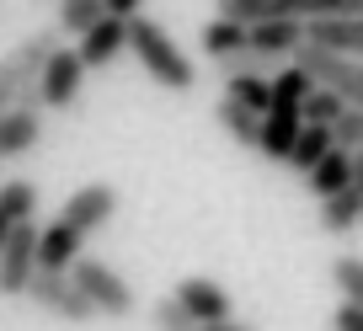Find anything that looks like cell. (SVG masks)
Wrapping results in <instances>:
<instances>
[{
	"mask_svg": "<svg viewBox=\"0 0 363 331\" xmlns=\"http://www.w3.org/2000/svg\"><path fill=\"white\" fill-rule=\"evenodd\" d=\"M80 86H86V69H80L75 48L59 43L54 54L43 59V69H38V86H33L38 113H69V107L80 102Z\"/></svg>",
	"mask_w": 363,
	"mask_h": 331,
	"instance_id": "cell-5",
	"label": "cell"
},
{
	"mask_svg": "<svg viewBox=\"0 0 363 331\" xmlns=\"http://www.w3.org/2000/svg\"><path fill=\"white\" fill-rule=\"evenodd\" d=\"M33 273H38V219H27L0 246V294H22Z\"/></svg>",
	"mask_w": 363,
	"mask_h": 331,
	"instance_id": "cell-7",
	"label": "cell"
},
{
	"mask_svg": "<svg viewBox=\"0 0 363 331\" xmlns=\"http://www.w3.org/2000/svg\"><path fill=\"white\" fill-rule=\"evenodd\" d=\"M59 48L54 27H38V33H27L22 43L11 48V54L0 59V113H11L22 96H33L38 86V69H43V59Z\"/></svg>",
	"mask_w": 363,
	"mask_h": 331,
	"instance_id": "cell-4",
	"label": "cell"
},
{
	"mask_svg": "<svg viewBox=\"0 0 363 331\" xmlns=\"http://www.w3.org/2000/svg\"><path fill=\"white\" fill-rule=\"evenodd\" d=\"M358 219H363V176L347 182L342 193L320 198V230H326V235H347Z\"/></svg>",
	"mask_w": 363,
	"mask_h": 331,
	"instance_id": "cell-17",
	"label": "cell"
},
{
	"mask_svg": "<svg viewBox=\"0 0 363 331\" xmlns=\"http://www.w3.org/2000/svg\"><path fill=\"white\" fill-rule=\"evenodd\" d=\"M326 139H331V150H342V155H358V145H363V107H342L337 123L326 128Z\"/></svg>",
	"mask_w": 363,
	"mask_h": 331,
	"instance_id": "cell-24",
	"label": "cell"
},
{
	"mask_svg": "<svg viewBox=\"0 0 363 331\" xmlns=\"http://www.w3.org/2000/svg\"><path fill=\"white\" fill-rule=\"evenodd\" d=\"M123 48H128V22H113V16H102V22H96L86 38H80L75 59H80V69H107L118 54H123Z\"/></svg>",
	"mask_w": 363,
	"mask_h": 331,
	"instance_id": "cell-13",
	"label": "cell"
},
{
	"mask_svg": "<svg viewBox=\"0 0 363 331\" xmlns=\"http://www.w3.org/2000/svg\"><path fill=\"white\" fill-rule=\"evenodd\" d=\"M27 299H33L38 310H48V315H59V320H75V326H86V320H96L91 315V305L75 294V284H69L65 273H33V284L22 288Z\"/></svg>",
	"mask_w": 363,
	"mask_h": 331,
	"instance_id": "cell-8",
	"label": "cell"
},
{
	"mask_svg": "<svg viewBox=\"0 0 363 331\" xmlns=\"http://www.w3.org/2000/svg\"><path fill=\"white\" fill-rule=\"evenodd\" d=\"M305 176H310V193H315V198H331V193H342L347 182H358V176H363V166H358V155L326 150V155H320Z\"/></svg>",
	"mask_w": 363,
	"mask_h": 331,
	"instance_id": "cell-16",
	"label": "cell"
},
{
	"mask_svg": "<svg viewBox=\"0 0 363 331\" xmlns=\"http://www.w3.org/2000/svg\"><path fill=\"white\" fill-rule=\"evenodd\" d=\"M123 54H134L139 64L150 69V80L155 86H166V91H193V59L182 54L177 43H171V33L160 22H150V16H134L128 22V48Z\"/></svg>",
	"mask_w": 363,
	"mask_h": 331,
	"instance_id": "cell-1",
	"label": "cell"
},
{
	"mask_svg": "<svg viewBox=\"0 0 363 331\" xmlns=\"http://www.w3.org/2000/svg\"><path fill=\"white\" fill-rule=\"evenodd\" d=\"M38 214V187L33 182H0V219L6 225H27Z\"/></svg>",
	"mask_w": 363,
	"mask_h": 331,
	"instance_id": "cell-21",
	"label": "cell"
},
{
	"mask_svg": "<svg viewBox=\"0 0 363 331\" xmlns=\"http://www.w3.org/2000/svg\"><path fill=\"white\" fill-rule=\"evenodd\" d=\"M278 16H289V0H225L214 11V22H230V27H240V33H251V27L278 22Z\"/></svg>",
	"mask_w": 363,
	"mask_h": 331,
	"instance_id": "cell-18",
	"label": "cell"
},
{
	"mask_svg": "<svg viewBox=\"0 0 363 331\" xmlns=\"http://www.w3.org/2000/svg\"><path fill=\"white\" fill-rule=\"evenodd\" d=\"M198 331H257V326H246V320L230 315V320H214V326H198Z\"/></svg>",
	"mask_w": 363,
	"mask_h": 331,
	"instance_id": "cell-30",
	"label": "cell"
},
{
	"mask_svg": "<svg viewBox=\"0 0 363 331\" xmlns=\"http://www.w3.org/2000/svg\"><path fill=\"white\" fill-rule=\"evenodd\" d=\"M0 182H6V176H0Z\"/></svg>",
	"mask_w": 363,
	"mask_h": 331,
	"instance_id": "cell-31",
	"label": "cell"
},
{
	"mask_svg": "<svg viewBox=\"0 0 363 331\" xmlns=\"http://www.w3.org/2000/svg\"><path fill=\"white\" fill-rule=\"evenodd\" d=\"M102 16H107L102 0H65V6H54V38H86Z\"/></svg>",
	"mask_w": 363,
	"mask_h": 331,
	"instance_id": "cell-19",
	"label": "cell"
},
{
	"mask_svg": "<svg viewBox=\"0 0 363 331\" xmlns=\"http://www.w3.org/2000/svg\"><path fill=\"white\" fill-rule=\"evenodd\" d=\"M171 299L182 305V315L193 320V326H214V320H230V294H225L219 284H208V278H182Z\"/></svg>",
	"mask_w": 363,
	"mask_h": 331,
	"instance_id": "cell-9",
	"label": "cell"
},
{
	"mask_svg": "<svg viewBox=\"0 0 363 331\" xmlns=\"http://www.w3.org/2000/svg\"><path fill=\"white\" fill-rule=\"evenodd\" d=\"M337 113H342V102L331 91H310L305 102H299V123H305V128H331Z\"/></svg>",
	"mask_w": 363,
	"mask_h": 331,
	"instance_id": "cell-26",
	"label": "cell"
},
{
	"mask_svg": "<svg viewBox=\"0 0 363 331\" xmlns=\"http://www.w3.org/2000/svg\"><path fill=\"white\" fill-rule=\"evenodd\" d=\"M43 139V113H38L33 96H22V102L11 107V113H0V160H16L27 155V150Z\"/></svg>",
	"mask_w": 363,
	"mask_h": 331,
	"instance_id": "cell-10",
	"label": "cell"
},
{
	"mask_svg": "<svg viewBox=\"0 0 363 331\" xmlns=\"http://www.w3.org/2000/svg\"><path fill=\"white\" fill-rule=\"evenodd\" d=\"M203 54L214 59H230V54H246V33H240V27H230V22H208L203 27Z\"/></svg>",
	"mask_w": 363,
	"mask_h": 331,
	"instance_id": "cell-25",
	"label": "cell"
},
{
	"mask_svg": "<svg viewBox=\"0 0 363 331\" xmlns=\"http://www.w3.org/2000/svg\"><path fill=\"white\" fill-rule=\"evenodd\" d=\"M80 246H86V235H75V230L59 225V219L38 225V273H69V267L86 257Z\"/></svg>",
	"mask_w": 363,
	"mask_h": 331,
	"instance_id": "cell-11",
	"label": "cell"
},
{
	"mask_svg": "<svg viewBox=\"0 0 363 331\" xmlns=\"http://www.w3.org/2000/svg\"><path fill=\"white\" fill-rule=\"evenodd\" d=\"M118 214V187H107V182H91V187H80V193H69L65 198V208H59V225H69L75 235H91V230H107V219Z\"/></svg>",
	"mask_w": 363,
	"mask_h": 331,
	"instance_id": "cell-6",
	"label": "cell"
},
{
	"mask_svg": "<svg viewBox=\"0 0 363 331\" xmlns=\"http://www.w3.org/2000/svg\"><path fill=\"white\" fill-rule=\"evenodd\" d=\"M150 326H155V331H198L193 320L182 315V305H177V299H171V294L150 305Z\"/></svg>",
	"mask_w": 363,
	"mask_h": 331,
	"instance_id": "cell-28",
	"label": "cell"
},
{
	"mask_svg": "<svg viewBox=\"0 0 363 331\" xmlns=\"http://www.w3.org/2000/svg\"><path fill=\"white\" fill-rule=\"evenodd\" d=\"M337 331H363V305H337Z\"/></svg>",
	"mask_w": 363,
	"mask_h": 331,
	"instance_id": "cell-29",
	"label": "cell"
},
{
	"mask_svg": "<svg viewBox=\"0 0 363 331\" xmlns=\"http://www.w3.org/2000/svg\"><path fill=\"white\" fill-rule=\"evenodd\" d=\"M69 284H75V294L91 305V315H107V320H128L139 310L134 288H128L123 273H113L107 262H96V257H80L75 267H69Z\"/></svg>",
	"mask_w": 363,
	"mask_h": 331,
	"instance_id": "cell-2",
	"label": "cell"
},
{
	"mask_svg": "<svg viewBox=\"0 0 363 331\" xmlns=\"http://www.w3.org/2000/svg\"><path fill=\"white\" fill-rule=\"evenodd\" d=\"M225 102H235V107H246V113H267V80L262 75H230L225 80Z\"/></svg>",
	"mask_w": 363,
	"mask_h": 331,
	"instance_id": "cell-22",
	"label": "cell"
},
{
	"mask_svg": "<svg viewBox=\"0 0 363 331\" xmlns=\"http://www.w3.org/2000/svg\"><path fill=\"white\" fill-rule=\"evenodd\" d=\"M289 59H294V69L315 91H331L342 107H363V64L358 59H337V54H326V48H315V43H299Z\"/></svg>",
	"mask_w": 363,
	"mask_h": 331,
	"instance_id": "cell-3",
	"label": "cell"
},
{
	"mask_svg": "<svg viewBox=\"0 0 363 331\" xmlns=\"http://www.w3.org/2000/svg\"><path fill=\"white\" fill-rule=\"evenodd\" d=\"M299 43H305V27H299L294 16H278V22H262V27L246 33V54H257L262 64H267V59H289Z\"/></svg>",
	"mask_w": 363,
	"mask_h": 331,
	"instance_id": "cell-14",
	"label": "cell"
},
{
	"mask_svg": "<svg viewBox=\"0 0 363 331\" xmlns=\"http://www.w3.org/2000/svg\"><path fill=\"white\" fill-rule=\"evenodd\" d=\"M331 278H337L347 305H363V257H337V262H331Z\"/></svg>",
	"mask_w": 363,
	"mask_h": 331,
	"instance_id": "cell-27",
	"label": "cell"
},
{
	"mask_svg": "<svg viewBox=\"0 0 363 331\" xmlns=\"http://www.w3.org/2000/svg\"><path fill=\"white\" fill-rule=\"evenodd\" d=\"M294 134H299V107H267V113H262V134H257V155L289 160Z\"/></svg>",
	"mask_w": 363,
	"mask_h": 331,
	"instance_id": "cell-15",
	"label": "cell"
},
{
	"mask_svg": "<svg viewBox=\"0 0 363 331\" xmlns=\"http://www.w3.org/2000/svg\"><path fill=\"white\" fill-rule=\"evenodd\" d=\"M331 150V139H326V128H305L299 123V134H294V145H289V166L294 172H310L320 155Z\"/></svg>",
	"mask_w": 363,
	"mask_h": 331,
	"instance_id": "cell-23",
	"label": "cell"
},
{
	"mask_svg": "<svg viewBox=\"0 0 363 331\" xmlns=\"http://www.w3.org/2000/svg\"><path fill=\"white\" fill-rule=\"evenodd\" d=\"M299 27H305V43L326 48L337 59L363 54V16H326V22H299Z\"/></svg>",
	"mask_w": 363,
	"mask_h": 331,
	"instance_id": "cell-12",
	"label": "cell"
},
{
	"mask_svg": "<svg viewBox=\"0 0 363 331\" xmlns=\"http://www.w3.org/2000/svg\"><path fill=\"white\" fill-rule=\"evenodd\" d=\"M214 123L225 128L235 145L257 150V134H262V118H257V113H246V107H235V102H225V96H219V102H214Z\"/></svg>",
	"mask_w": 363,
	"mask_h": 331,
	"instance_id": "cell-20",
	"label": "cell"
}]
</instances>
